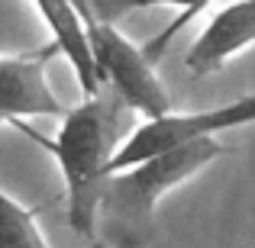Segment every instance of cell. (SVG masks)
I'll return each instance as SVG.
<instances>
[{
  "instance_id": "cell-1",
  "label": "cell",
  "mask_w": 255,
  "mask_h": 248,
  "mask_svg": "<svg viewBox=\"0 0 255 248\" xmlns=\"http://www.w3.org/2000/svg\"><path fill=\"white\" fill-rule=\"evenodd\" d=\"M132 110L110 90L107 84L97 87V93H87L78 106H71L62 116L55 139L39 136L29 129L26 119L13 123V129L29 136L42 149H49L58 162V171L65 177V200H68V226L81 239H97V206L100 190L110 177V165L117 152L123 149Z\"/></svg>"
},
{
  "instance_id": "cell-2",
  "label": "cell",
  "mask_w": 255,
  "mask_h": 248,
  "mask_svg": "<svg viewBox=\"0 0 255 248\" xmlns=\"http://www.w3.org/2000/svg\"><path fill=\"white\" fill-rule=\"evenodd\" d=\"M220 155H223V145L217 142V136H207L110 174L100 190L97 206V226H104V236L110 239V245H145L152 239L158 200L178 184L191 180L194 174H200L204 167H210Z\"/></svg>"
},
{
  "instance_id": "cell-3",
  "label": "cell",
  "mask_w": 255,
  "mask_h": 248,
  "mask_svg": "<svg viewBox=\"0 0 255 248\" xmlns=\"http://www.w3.org/2000/svg\"><path fill=\"white\" fill-rule=\"evenodd\" d=\"M87 42L97 65L100 84H107L132 113H142L145 119H162L171 110V97L165 84L158 81L149 55L129 42L117 23L87 19Z\"/></svg>"
},
{
  "instance_id": "cell-4",
  "label": "cell",
  "mask_w": 255,
  "mask_h": 248,
  "mask_svg": "<svg viewBox=\"0 0 255 248\" xmlns=\"http://www.w3.org/2000/svg\"><path fill=\"white\" fill-rule=\"evenodd\" d=\"M239 126H255V90L233 100V103L213 106V110L168 113L162 119H145L142 126H136L126 136L123 149L117 152V158L110 165V174L126 171V167L139 162H149V158L162 155L168 149H178L184 142L217 136V132H226V129H239Z\"/></svg>"
},
{
  "instance_id": "cell-5",
  "label": "cell",
  "mask_w": 255,
  "mask_h": 248,
  "mask_svg": "<svg viewBox=\"0 0 255 248\" xmlns=\"http://www.w3.org/2000/svg\"><path fill=\"white\" fill-rule=\"evenodd\" d=\"M52 55H58L52 42L26 55H0V126H13L32 116L62 119L68 113L45 78Z\"/></svg>"
},
{
  "instance_id": "cell-6",
  "label": "cell",
  "mask_w": 255,
  "mask_h": 248,
  "mask_svg": "<svg viewBox=\"0 0 255 248\" xmlns=\"http://www.w3.org/2000/svg\"><path fill=\"white\" fill-rule=\"evenodd\" d=\"M255 45V0H233L213 13L184 55V68L194 78H207L220 71L230 58Z\"/></svg>"
},
{
  "instance_id": "cell-7",
  "label": "cell",
  "mask_w": 255,
  "mask_h": 248,
  "mask_svg": "<svg viewBox=\"0 0 255 248\" xmlns=\"http://www.w3.org/2000/svg\"><path fill=\"white\" fill-rule=\"evenodd\" d=\"M32 3H36L39 16L45 19V26H49L52 45L58 49V55L68 58V65L75 68L84 97L97 93L100 78H97V65H94V55H91V42H87L84 13L75 6V0H32Z\"/></svg>"
},
{
  "instance_id": "cell-8",
  "label": "cell",
  "mask_w": 255,
  "mask_h": 248,
  "mask_svg": "<svg viewBox=\"0 0 255 248\" xmlns=\"http://www.w3.org/2000/svg\"><path fill=\"white\" fill-rule=\"evenodd\" d=\"M87 6H91V19H100V23H117L126 13H136V10H158V6L178 10V16L168 23V29L142 49L145 55H149V62L155 65L158 58L165 55V49L171 45V39L178 36L187 23H194V19L210 6V0H87Z\"/></svg>"
},
{
  "instance_id": "cell-9",
  "label": "cell",
  "mask_w": 255,
  "mask_h": 248,
  "mask_svg": "<svg viewBox=\"0 0 255 248\" xmlns=\"http://www.w3.org/2000/svg\"><path fill=\"white\" fill-rule=\"evenodd\" d=\"M0 248H52L36 223V210L10 197L0 187Z\"/></svg>"
},
{
  "instance_id": "cell-10",
  "label": "cell",
  "mask_w": 255,
  "mask_h": 248,
  "mask_svg": "<svg viewBox=\"0 0 255 248\" xmlns=\"http://www.w3.org/2000/svg\"><path fill=\"white\" fill-rule=\"evenodd\" d=\"M75 6L84 13V19H91V6H87V0H75Z\"/></svg>"
}]
</instances>
